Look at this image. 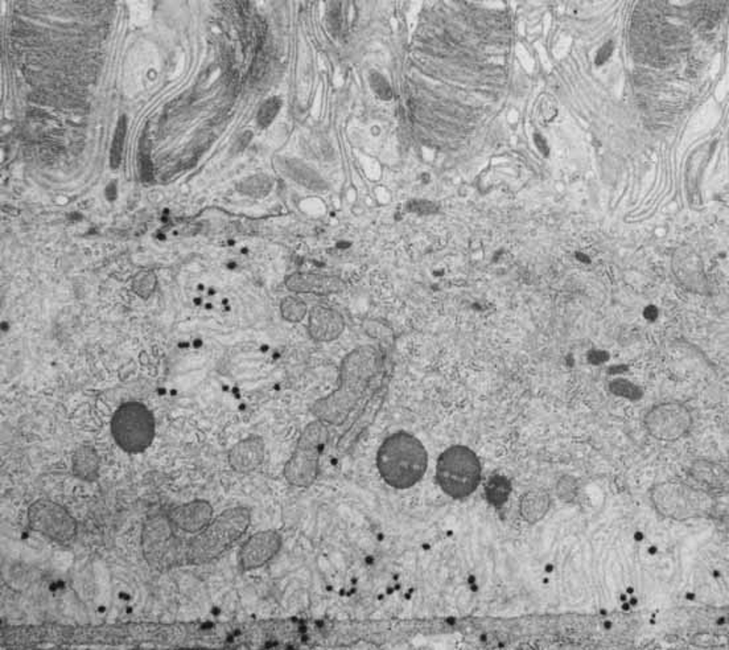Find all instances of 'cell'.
Instances as JSON below:
<instances>
[{
    "instance_id": "cell-1",
    "label": "cell",
    "mask_w": 729,
    "mask_h": 650,
    "mask_svg": "<svg viewBox=\"0 0 729 650\" xmlns=\"http://www.w3.org/2000/svg\"><path fill=\"white\" fill-rule=\"evenodd\" d=\"M252 525L246 506L225 509L199 533L177 530L164 511L150 514L142 525L140 548L146 565L155 573L212 564L227 553Z\"/></svg>"
},
{
    "instance_id": "cell-2",
    "label": "cell",
    "mask_w": 729,
    "mask_h": 650,
    "mask_svg": "<svg viewBox=\"0 0 729 650\" xmlns=\"http://www.w3.org/2000/svg\"><path fill=\"white\" fill-rule=\"evenodd\" d=\"M196 624L125 623L103 626L4 627L2 643L13 648H35L44 646H138V644L187 643L194 635Z\"/></svg>"
},
{
    "instance_id": "cell-3",
    "label": "cell",
    "mask_w": 729,
    "mask_h": 650,
    "mask_svg": "<svg viewBox=\"0 0 729 650\" xmlns=\"http://www.w3.org/2000/svg\"><path fill=\"white\" fill-rule=\"evenodd\" d=\"M382 357L373 345H361L343 357L336 389L317 399L311 406L315 419L340 426L364 398L374 377L381 368Z\"/></svg>"
},
{
    "instance_id": "cell-4",
    "label": "cell",
    "mask_w": 729,
    "mask_h": 650,
    "mask_svg": "<svg viewBox=\"0 0 729 650\" xmlns=\"http://www.w3.org/2000/svg\"><path fill=\"white\" fill-rule=\"evenodd\" d=\"M379 476L391 488H413L426 474L429 454L416 436L406 432L391 433L377 452Z\"/></svg>"
},
{
    "instance_id": "cell-5",
    "label": "cell",
    "mask_w": 729,
    "mask_h": 650,
    "mask_svg": "<svg viewBox=\"0 0 729 650\" xmlns=\"http://www.w3.org/2000/svg\"><path fill=\"white\" fill-rule=\"evenodd\" d=\"M480 459L466 446H452L441 452L436 463V481L450 499L464 500L477 491L481 483Z\"/></svg>"
},
{
    "instance_id": "cell-6",
    "label": "cell",
    "mask_w": 729,
    "mask_h": 650,
    "mask_svg": "<svg viewBox=\"0 0 729 650\" xmlns=\"http://www.w3.org/2000/svg\"><path fill=\"white\" fill-rule=\"evenodd\" d=\"M329 424L315 419L304 427L291 458L284 466L287 483L298 488H309L320 475V460L329 441Z\"/></svg>"
},
{
    "instance_id": "cell-7",
    "label": "cell",
    "mask_w": 729,
    "mask_h": 650,
    "mask_svg": "<svg viewBox=\"0 0 729 650\" xmlns=\"http://www.w3.org/2000/svg\"><path fill=\"white\" fill-rule=\"evenodd\" d=\"M110 432L117 446L126 454H143L154 441V414L140 402H126L115 410Z\"/></svg>"
},
{
    "instance_id": "cell-8",
    "label": "cell",
    "mask_w": 729,
    "mask_h": 650,
    "mask_svg": "<svg viewBox=\"0 0 729 650\" xmlns=\"http://www.w3.org/2000/svg\"><path fill=\"white\" fill-rule=\"evenodd\" d=\"M28 528L45 539L70 545L78 533V522L61 503L49 499H39L27 511Z\"/></svg>"
},
{
    "instance_id": "cell-9",
    "label": "cell",
    "mask_w": 729,
    "mask_h": 650,
    "mask_svg": "<svg viewBox=\"0 0 729 650\" xmlns=\"http://www.w3.org/2000/svg\"><path fill=\"white\" fill-rule=\"evenodd\" d=\"M644 424L649 435L657 441H677L691 430L692 414L682 402H662L646 413Z\"/></svg>"
},
{
    "instance_id": "cell-10",
    "label": "cell",
    "mask_w": 729,
    "mask_h": 650,
    "mask_svg": "<svg viewBox=\"0 0 729 650\" xmlns=\"http://www.w3.org/2000/svg\"><path fill=\"white\" fill-rule=\"evenodd\" d=\"M281 536L277 530H262L253 534L242 543L238 553V565L244 573L258 570L280 554Z\"/></svg>"
},
{
    "instance_id": "cell-11",
    "label": "cell",
    "mask_w": 729,
    "mask_h": 650,
    "mask_svg": "<svg viewBox=\"0 0 729 650\" xmlns=\"http://www.w3.org/2000/svg\"><path fill=\"white\" fill-rule=\"evenodd\" d=\"M165 516L177 530L199 533L215 519L212 503L207 500H193L165 509Z\"/></svg>"
},
{
    "instance_id": "cell-12",
    "label": "cell",
    "mask_w": 729,
    "mask_h": 650,
    "mask_svg": "<svg viewBox=\"0 0 729 650\" xmlns=\"http://www.w3.org/2000/svg\"><path fill=\"white\" fill-rule=\"evenodd\" d=\"M266 459V444L259 435H249L239 441L227 454L230 468L236 474L247 475L257 471Z\"/></svg>"
},
{
    "instance_id": "cell-13",
    "label": "cell",
    "mask_w": 729,
    "mask_h": 650,
    "mask_svg": "<svg viewBox=\"0 0 729 650\" xmlns=\"http://www.w3.org/2000/svg\"><path fill=\"white\" fill-rule=\"evenodd\" d=\"M289 291L297 294H312L328 297L345 291L346 284L336 275L315 274V272H295L286 280Z\"/></svg>"
},
{
    "instance_id": "cell-14",
    "label": "cell",
    "mask_w": 729,
    "mask_h": 650,
    "mask_svg": "<svg viewBox=\"0 0 729 650\" xmlns=\"http://www.w3.org/2000/svg\"><path fill=\"white\" fill-rule=\"evenodd\" d=\"M345 319L336 309L329 307H312L308 315V334L316 343H332L345 331Z\"/></svg>"
},
{
    "instance_id": "cell-15",
    "label": "cell",
    "mask_w": 729,
    "mask_h": 650,
    "mask_svg": "<svg viewBox=\"0 0 729 650\" xmlns=\"http://www.w3.org/2000/svg\"><path fill=\"white\" fill-rule=\"evenodd\" d=\"M101 458L92 446H80L72 455V474L75 477L95 483L100 478Z\"/></svg>"
},
{
    "instance_id": "cell-16",
    "label": "cell",
    "mask_w": 729,
    "mask_h": 650,
    "mask_svg": "<svg viewBox=\"0 0 729 650\" xmlns=\"http://www.w3.org/2000/svg\"><path fill=\"white\" fill-rule=\"evenodd\" d=\"M271 188V179L264 174L246 177L238 184V191L242 195L254 197V199H262V197L269 195Z\"/></svg>"
},
{
    "instance_id": "cell-17",
    "label": "cell",
    "mask_w": 729,
    "mask_h": 650,
    "mask_svg": "<svg viewBox=\"0 0 729 650\" xmlns=\"http://www.w3.org/2000/svg\"><path fill=\"white\" fill-rule=\"evenodd\" d=\"M548 503H548L547 494H526L520 503L522 517L531 522L539 520L547 512Z\"/></svg>"
},
{
    "instance_id": "cell-18",
    "label": "cell",
    "mask_w": 729,
    "mask_h": 650,
    "mask_svg": "<svg viewBox=\"0 0 729 650\" xmlns=\"http://www.w3.org/2000/svg\"><path fill=\"white\" fill-rule=\"evenodd\" d=\"M126 132H128V118L125 115L118 120L115 129L114 138H112L111 148H110V165L114 170L120 167L122 162L123 148H125Z\"/></svg>"
},
{
    "instance_id": "cell-19",
    "label": "cell",
    "mask_w": 729,
    "mask_h": 650,
    "mask_svg": "<svg viewBox=\"0 0 729 650\" xmlns=\"http://www.w3.org/2000/svg\"><path fill=\"white\" fill-rule=\"evenodd\" d=\"M308 314V307L303 299L298 297L284 298L280 303V315L286 322L300 323Z\"/></svg>"
},
{
    "instance_id": "cell-20",
    "label": "cell",
    "mask_w": 729,
    "mask_h": 650,
    "mask_svg": "<svg viewBox=\"0 0 729 650\" xmlns=\"http://www.w3.org/2000/svg\"><path fill=\"white\" fill-rule=\"evenodd\" d=\"M156 274H155L154 272H150V270H142V272H137L131 280L132 291H134L138 297L142 298V299L151 298L155 289H156Z\"/></svg>"
},
{
    "instance_id": "cell-21",
    "label": "cell",
    "mask_w": 729,
    "mask_h": 650,
    "mask_svg": "<svg viewBox=\"0 0 729 650\" xmlns=\"http://www.w3.org/2000/svg\"><path fill=\"white\" fill-rule=\"evenodd\" d=\"M511 492V485L506 477L493 476L486 484V496H488L489 503H494V505H502L508 500Z\"/></svg>"
},
{
    "instance_id": "cell-22",
    "label": "cell",
    "mask_w": 729,
    "mask_h": 650,
    "mask_svg": "<svg viewBox=\"0 0 729 650\" xmlns=\"http://www.w3.org/2000/svg\"><path fill=\"white\" fill-rule=\"evenodd\" d=\"M280 109L281 100L280 97H271L264 101L258 111L257 122L259 128H269L274 122Z\"/></svg>"
},
{
    "instance_id": "cell-23",
    "label": "cell",
    "mask_w": 729,
    "mask_h": 650,
    "mask_svg": "<svg viewBox=\"0 0 729 650\" xmlns=\"http://www.w3.org/2000/svg\"><path fill=\"white\" fill-rule=\"evenodd\" d=\"M558 115V105L551 95L543 94L538 105V117L543 123H551Z\"/></svg>"
},
{
    "instance_id": "cell-24",
    "label": "cell",
    "mask_w": 729,
    "mask_h": 650,
    "mask_svg": "<svg viewBox=\"0 0 729 650\" xmlns=\"http://www.w3.org/2000/svg\"><path fill=\"white\" fill-rule=\"evenodd\" d=\"M369 81H370L371 89L381 100L388 101L393 98V89L381 73H371Z\"/></svg>"
},
{
    "instance_id": "cell-25",
    "label": "cell",
    "mask_w": 729,
    "mask_h": 650,
    "mask_svg": "<svg viewBox=\"0 0 729 650\" xmlns=\"http://www.w3.org/2000/svg\"><path fill=\"white\" fill-rule=\"evenodd\" d=\"M408 212L416 213V215H431L436 212L438 207L433 202L426 201V200H413V201L406 204Z\"/></svg>"
},
{
    "instance_id": "cell-26",
    "label": "cell",
    "mask_w": 729,
    "mask_h": 650,
    "mask_svg": "<svg viewBox=\"0 0 729 650\" xmlns=\"http://www.w3.org/2000/svg\"><path fill=\"white\" fill-rule=\"evenodd\" d=\"M613 50H615V44H613V41H608V43L602 45L600 49L598 50V53H596V66H604V64L607 63L610 58H612Z\"/></svg>"
},
{
    "instance_id": "cell-27",
    "label": "cell",
    "mask_w": 729,
    "mask_h": 650,
    "mask_svg": "<svg viewBox=\"0 0 729 650\" xmlns=\"http://www.w3.org/2000/svg\"><path fill=\"white\" fill-rule=\"evenodd\" d=\"M252 139H253L252 131H244V134L239 135V137L236 138L235 145H233L232 154H239V152L246 150L247 146L250 145Z\"/></svg>"
},
{
    "instance_id": "cell-28",
    "label": "cell",
    "mask_w": 729,
    "mask_h": 650,
    "mask_svg": "<svg viewBox=\"0 0 729 650\" xmlns=\"http://www.w3.org/2000/svg\"><path fill=\"white\" fill-rule=\"evenodd\" d=\"M534 143H536L538 150L542 152L543 156H548L550 154V147H548L547 140L540 134H534Z\"/></svg>"
}]
</instances>
